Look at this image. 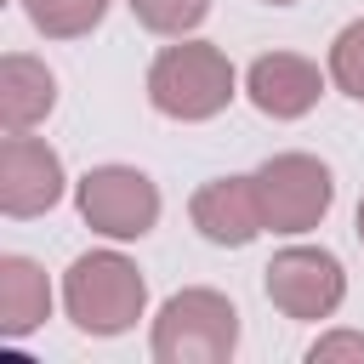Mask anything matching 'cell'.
Returning <instances> with one entry per match:
<instances>
[{
	"label": "cell",
	"mask_w": 364,
	"mask_h": 364,
	"mask_svg": "<svg viewBox=\"0 0 364 364\" xmlns=\"http://www.w3.org/2000/svg\"><path fill=\"white\" fill-rule=\"evenodd\" d=\"M233 85H239L233 63L210 40H176L148 63V102L165 119H182V125L216 119L233 102Z\"/></svg>",
	"instance_id": "obj_1"
},
{
	"label": "cell",
	"mask_w": 364,
	"mask_h": 364,
	"mask_svg": "<svg viewBox=\"0 0 364 364\" xmlns=\"http://www.w3.org/2000/svg\"><path fill=\"white\" fill-rule=\"evenodd\" d=\"M63 307L85 336H125L148 307V279L119 250H91L63 273Z\"/></svg>",
	"instance_id": "obj_2"
},
{
	"label": "cell",
	"mask_w": 364,
	"mask_h": 364,
	"mask_svg": "<svg viewBox=\"0 0 364 364\" xmlns=\"http://www.w3.org/2000/svg\"><path fill=\"white\" fill-rule=\"evenodd\" d=\"M148 353L159 364H228L239 353V307L222 290H176L159 313H154V336Z\"/></svg>",
	"instance_id": "obj_3"
},
{
	"label": "cell",
	"mask_w": 364,
	"mask_h": 364,
	"mask_svg": "<svg viewBox=\"0 0 364 364\" xmlns=\"http://www.w3.org/2000/svg\"><path fill=\"white\" fill-rule=\"evenodd\" d=\"M256 199L273 233H307L336 205V176L313 154H273L267 165H256Z\"/></svg>",
	"instance_id": "obj_4"
},
{
	"label": "cell",
	"mask_w": 364,
	"mask_h": 364,
	"mask_svg": "<svg viewBox=\"0 0 364 364\" xmlns=\"http://www.w3.org/2000/svg\"><path fill=\"white\" fill-rule=\"evenodd\" d=\"M80 216L102 239H142L159 222V188L136 165H91L74 188Z\"/></svg>",
	"instance_id": "obj_5"
},
{
	"label": "cell",
	"mask_w": 364,
	"mask_h": 364,
	"mask_svg": "<svg viewBox=\"0 0 364 364\" xmlns=\"http://www.w3.org/2000/svg\"><path fill=\"white\" fill-rule=\"evenodd\" d=\"M262 284H267V301L284 313V318H330L347 296V273L336 262V250L324 245H290L279 250L267 267H262Z\"/></svg>",
	"instance_id": "obj_6"
},
{
	"label": "cell",
	"mask_w": 364,
	"mask_h": 364,
	"mask_svg": "<svg viewBox=\"0 0 364 364\" xmlns=\"http://www.w3.org/2000/svg\"><path fill=\"white\" fill-rule=\"evenodd\" d=\"M57 199H63L57 148L28 136V131H6V142H0V210L11 222H23V216H46Z\"/></svg>",
	"instance_id": "obj_7"
},
{
	"label": "cell",
	"mask_w": 364,
	"mask_h": 364,
	"mask_svg": "<svg viewBox=\"0 0 364 364\" xmlns=\"http://www.w3.org/2000/svg\"><path fill=\"white\" fill-rule=\"evenodd\" d=\"M188 216H193V228L210 245H228V250H245L256 233H267L262 199H256V176H216V182H205L188 199Z\"/></svg>",
	"instance_id": "obj_8"
},
{
	"label": "cell",
	"mask_w": 364,
	"mask_h": 364,
	"mask_svg": "<svg viewBox=\"0 0 364 364\" xmlns=\"http://www.w3.org/2000/svg\"><path fill=\"white\" fill-rule=\"evenodd\" d=\"M245 91L267 119H301L324 97V74H318V63H307L296 51H267V57L250 63Z\"/></svg>",
	"instance_id": "obj_9"
},
{
	"label": "cell",
	"mask_w": 364,
	"mask_h": 364,
	"mask_svg": "<svg viewBox=\"0 0 364 364\" xmlns=\"http://www.w3.org/2000/svg\"><path fill=\"white\" fill-rule=\"evenodd\" d=\"M51 108H57V74L28 51L0 57V125L6 131H34Z\"/></svg>",
	"instance_id": "obj_10"
},
{
	"label": "cell",
	"mask_w": 364,
	"mask_h": 364,
	"mask_svg": "<svg viewBox=\"0 0 364 364\" xmlns=\"http://www.w3.org/2000/svg\"><path fill=\"white\" fill-rule=\"evenodd\" d=\"M51 318V279L28 256H0V336L23 341Z\"/></svg>",
	"instance_id": "obj_11"
},
{
	"label": "cell",
	"mask_w": 364,
	"mask_h": 364,
	"mask_svg": "<svg viewBox=\"0 0 364 364\" xmlns=\"http://www.w3.org/2000/svg\"><path fill=\"white\" fill-rule=\"evenodd\" d=\"M23 11L46 40H80L108 17V0H23Z\"/></svg>",
	"instance_id": "obj_12"
},
{
	"label": "cell",
	"mask_w": 364,
	"mask_h": 364,
	"mask_svg": "<svg viewBox=\"0 0 364 364\" xmlns=\"http://www.w3.org/2000/svg\"><path fill=\"white\" fill-rule=\"evenodd\" d=\"M125 6L148 34H171V40L193 34L205 23V11H210V0H125Z\"/></svg>",
	"instance_id": "obj_13"
},
{
	"label": "cell",
	"mask_w": 364,
	"mask_h": 364,
	"mask_svg": "<svg viewBox=\"0 0 364 364\" xmlns=\"http://www.w3.org/2000/svg\"><path fill=\"white\" fill-rule=\"evenodd\" d=\"M330 80H336L353 102H364V17L347 23V28L330 40Z\"/></svg>",
	"instance_id": "obj_14"
},
{
	"label": "cell",
	"mask_w": 364,
	"mask_h": 364,
	"mask_svg": "<svg viewBox=\"0 0 364 364\" xmlns=\"http://www.w3.org/2000/svg\"><path fill=\"white\" fill-rule=\"evenodd\" d=\"M364 364V330H330L307 347V364Z\"/></svg>",
	"instance_id": "obj_15"
},
{
	"label": "cell",
	"mask_w": 364,
	"mask_h": 364,
	"mask_svg": "<svg viewBox=\"0 0 364 364\" xmlns=\"http://www.w3.org/2000/svg\"><path fill=\"white\" fill-rule=\"evenodd\" d=\"M353 233H358V245H364V199H358V216H353Z\"/></svg>",
	"instance_id": "obj_16"
},
{
	"label": "cell",
	"mask_w": 364,
	"mask_h": 364,
	"mask_svg": "<svg viewBox=\"0 0 364 364\" xmlns=\"http://www.w3.org/2000/svg\"><path fill=\"white\" fill-rule=\"evenodd\" d=\"M267 6H296V0H267Z\"/></svg>",
	"instance_id": "obj_17"
}]
</instances>
